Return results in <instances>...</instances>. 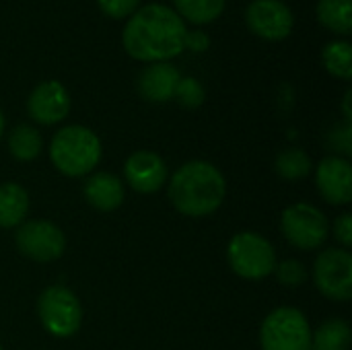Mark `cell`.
Here are the masks:
<instances>
[{"mask_svg":"<svg viewBox=\"0 0 352 350\" xmlns=\"http://www.w3.org/2000/svg\"><path fill=\"white\" fill-rule=\"evenodd\" d=\"M188 27L184 19L165 4L138 8L124 27L122 41L134 60L165 62L186 50Z\"/></svg>","mask_w":352,"mask_h":350,"instance_id":"cell-1","label":"cell"},{"mask_svg":"<svg viewBox=\"0 0 352 350\" xmlns=\"http://www.w3.org/2000/svg\"><path fill=\"white\" fill-rule=\"evenodd\" d=\"M227 184L223 173L206 161L182 165L169 184L171 204L186 217H208L225 200Z\"/></svg>","mask_w":352,"mask_h":350,"instance_id":"cell-2","label":"cell"},{"mask_svg":"<svg viewBox=\"0 0 352 350\" xmlns=\"http://www.w3.org/2000/svg\"><path fill=\"white\" fill-rule=\"evenodd\" d=\"M50 159L60 173L80 177L97 167L101 159V142L97 134L85 126H66L52 138Z\"/></svg>","mask_w":352,"mask_h":350,"instance_id":"cell-3","label":"cell"},{"mask_svg":"<svg viewBox=\"0 0 352 350\" xmlns=\"http://www.w3.org/2000/svg\"><path fill=\"white\" fill-rule=\"evenodd\" d=\"M227 260L231 270L248 281H260L270 276L278 264L272 243L252 231L237 233L229 241Z\"/></svg>","mask_w":352,"mask_h":350,"instance_id":"cell-4","label":"cell"},{"mask_svg":"<svg viewBox=\"0 0 352 350\" xmlns=\"http://www.w3.org/2000/svg\"><path fill=\"white\" fill-rule=\"evenodd\" d=\"M262 350H311V328L295 307H278L266 316L260 328Z\"/></svg>","mask_w":352,"mask_h":350,"instance_id":"cell-5","label":"cell"},{"mask_svg":"<svg viewBox=\"0 0 352 350\" xmlns=\"http://www.w3.org/2000/svg\"><path fill=\"white\" fill-rule=\"evenodd\" d=\"M37 314L45 332L56 338H70L82 322V307L76 295L62 285H52L39 295Z\"/></svg>","mask_w":352,"mask_h":350,"instance_id":"cell-6","label":"cell"},{"mask_svg":"<svg viewBox=\"0 0 352 350\" xmlns=\"http://www.w3.org/2000/svg\"><path fill=\"white\" fill-rule=\"evenodd\" d=\"M280 231L291 245L311 252L326 241L330 225L320 208L307 202H297L283 212Z\"/></svg>","mask_w":352,"mask_h":350,"instance_id":"cell-7","label":"cell"},{"mask_svg":"<svg viewBox=\"0 0 352 350\" xmlns=\"http://www.w3.org/2000/svg\"><path fill=\"white\" fill-rule=\"evenodd\" d=\"M314 283L320 293L332 301H349L352 297V256L349 250H326L314 266Z\"/></svg>","mask_w":352,"mask_h":350,"instance_id":"cell-8","label":"cell"},{"mask_svg":"<svg viewBox=\"0 0 352 350\" xmlns=\"http://www.w3.org/2000/svg\"><path fill=\"white\" fill-rule=\"evenodd\" d=\"M14 241L19 252L33 262H54L64 254L66 248L64 233L50 221L21 223Z\"/></svg>","mask_w":352,"mask_h":350,"instance_id":"cell-9","label":"cell"},{"mask_svg":"<svg viewBox=\"0 0 352 350\" xmlns=\"http://www.w3.org/2000/svg\"><path fill=\"white\" fill-rule=\"evenodd\" d=\"M245 21L252 33L270 41L289 37L295 25L291 8L283 0H254L245 10Z\"/></svg>","mask_w":352,"mask_h":350,"instance_id":"cell-10","label":"cell"},{"mask_svg":"<svg viewBox=\"0 0 352 350\" xmlns=\"http://www.w3.org/2000/svg\"><path fill=\"white\" fill-rule=\"evenodd\" d=\"M27 111L37 124H43V126L58 124L70 111V95L66 87L58 80L39 83L29 95Z\"/></svg>","mask_w":352,"mask_h":350,"instance_id":"cell-11","label":"cell"},{"mask_svg":"<svg viewBox=\"0 0 352 350\" xmlns=\"http://www.w3.org/2000/svg\"><path fill=\"white\" fill-rule=\"evenodd\" d=\"M126 182L140 194H153L167 182V165L153 151H136L124 165Z\"/></svg>","mask_w":352,"mask_h":350,"instance_id":"cell-12","label":"cell"},{"mask_svg":"<svg viewBox=\"0 0 352 350\" xmlns=\"http://www.w3.org/2000/svg\"><path fill=\"white\" fill-rule=\"evenodd\" d=\"M320 194L330 204H349L352 200L351 163L342 157H326L316 171Z\"/></svg>","mask_w":352,"mask_h":350,"instance_id":"cell-13","label":"cell"},{"mask_svg":"<svg viewBox=\"0 0 352 350\" xmlns=\"http://www.w3.org/2000/svg\"><path fill=\"white\" fill-rule=\"evenodd\" d=\"M179 70L169 62H153L138 76V93L151 103H165L173 97L179 83Z\"/></svg>","mask_w":352,"mask_h":350,"instance_id":"cell-14","label":"cell"},{"mask_svg":"<svg viewBox=\"0 0 352 350\" xmlns=\"http://www.w3.org/2000/svg\"><path fill=\"white\" fill-rule=\"evenodd\" d=\"M85 198L91 206H95L97 210L109 212L116 210L122 202H124V184L118 175L101 171L91 175L85 182Z\"/></svg>","mask_w":352,"mask_h":350,"instance_id":"cell-15","label":"cell"},{"mask_svg":"<svg viewBox=\"0 0 352 350\" xmlns=\"http://www.w3.org/2000/svg\"><path fill=\"white\" fill-rule=\"evenodd\" d=\"M29 210V196L19 184H0V227L12 229L23 223Z\"/></svg>","mask_w":352,"mask_h":350,"instance_id":"cell-16","label":"cell"},{"mask_svg":"<svg viewBox=\"0 0 352 350\" xmlns=\"http://www.w3.org/2000/svg\"><path fill=\"white\" fill-rule=\"evenodd\" d=\"M351 326L344 320H326L316 332H311V350H349Z\"/></svg>","mask_w":352,"mask_h":350,"instance_id":"cell-17","label":"cell"},{"mask_svg":"<svg viewBox=\"0 0 352 350\" xmlns=\"http://www.w3.org/2000/svg\"><path fill=\"white\" fill-rule=\"evenodd\" d=\"M318 19L330 31L349 35L352 31V0H320Z\"/></svg>","mask_w":352,"mask_h":350,"instance_id":"cell-18","label":"cell"},{"mask_svg":"<svg viewBox=\"0 0 352 350\" xmlns=\"http://www.w3.org/2000/svg\"><path fill=\"white\" fill-rule=\"evenodd\" d=\"M8 151L16 161H33L41 151V136L33 126L21 124L8 134Z\"/></svg>","mask_w":352,"mask_h":350,"instance_id":"cell-19","label":"cell"},{"mask_svg":"<svg viewBox=\"0 0 352 350\" xmlns=\"http://www.w3.org/2000/svg\"><path fill=\"white\" fill-rule=\"evenodd\" d=\"M322 60L332 76L342 80L352 78V47L346 39L330 41L322 52Z\"/></svg>","mask_w":352,"mask_h":350,"instance_id":"cell-20","label":"cell"},{"mask_svg":"<svg viewBox=\"0 0 352 350\" xmlns=\"http://www.w3.org/2000/svg\"><path fill=\"white\" fill-rule=\"evenodd\" d=\"M173 4L175 12L194 25L214 21L225 8V0H173Z\"/></svg>","mask_w":352,"mask_h":350,"instance_id":"cell-21","label":"cell"},{"mask_svg":"<svg viewBox=\"0 0 352 350\" xmlns=\"http://www.w3.org/2000/svg\"><path fill=\"white\" fill-rule=\"evenodd\" d=\"M274 169L283 179L297 182L311 173V159L301 149H287L278 153L274 161Z\"/></svg>","mask_w":352,"mask_h":350,"instance_id":"cell-22","label":"cell"},{"mask_svg":"<svg viewBox=\"0 0 352 350\" xmlns=\"http://www.w3.org/2000/svg\"><path fill=\"white\" fill-rule=\"evenodd\" d=\"M173 97L179 101V105L194 109V107H200L204 103L206 93H204V87L200 80H196L194 76H184V78H179Z\"/></svg>","mask_w":352,"mask_h":350,"instance_id":"cell-23","label":"cell"},{"mask_svg":"<svg viewBox=\"0 0 352 350\" xmlns=\"http://www.w3.org/2000/svg\"><path fill=\"white\" fill-rule=\"evenodd\" d=\"M274 272L285 287H299L305 283V268L297 260H285L276 264Z\"/></svg>","mask_w":352,"mask_h":350,"instance_id":"cell-24","label":"cell"},{"mask_svg":"<svg viewBox=\"0 0 352 350\" xmlns=\"http://www.w3.org/2000/svg\"><path fill=\"white\" fill-rule=\"evenodd\" d=\"M99 8L111 19H124L136 12L140 0H97Z\"/></svg>","mask_w":352,"mask_h":350,"instance_id":"cell-25","label":"cell"},{"mask_svg":"<svg viewBox=\"0 0 352 350\" xmlns=\"http://www.w3.org/2000/svg\"><path fill=\"white\" fill-rule=\"evenodd\" d=\"M334 237L338 239V243L346 250L352 245V215L344 212L336 219L334 223Z\"/></svg>","mask_w":352,"mask_h":350,"instance_id":"cell-26","label":"cell"},{"mask_svg":"<svg viewBox=\"0 0 352 350\" xmlns=\"http://www.w3.org/2000/svg\"><path fill=\"white\" fill-rule=\"evenodd\" d=\"M210 39L204 31L196 29V31H188L186 33V47L192 50V52H204L208 47Z\"/></svg>","mask_w":352,"mask_h":350,"instance_id":"cell-27","label":"cell"},{"mask_svg":"<svg viewBox=\"0 0 352 350\" xmlns=\"http://www.w3.org/2000/svg\"><path fill=\"white\" fill-rule=\"evenodd\" d=\"M332 144L342 151L344 155H351V122H346L342 128H336V132L332 134Z\"/></svg>","mask_w":352,"mask_h":350,"instance_id":"cell-28","label":"cell"},{"mask_svg":"<svg viewBox=\"0 0 352 350\" xmlns=\"http://www.w3.org/2000/svg\"><path fill=\"white\" fill-rule=\"evenodd\" d=\"M351 97H352V91H346V95H344V118H346V122H351L352 118V111H351Z\"/></svg>","mask_w":352,"mask_h":350,"instance_id":"cell-29","label":"cell"},{"mask_svg":"<svg viewBox=\"0 0 352 350\" xmlns=\"http://www.w3.org/2000/svg\"><path fill=\"white\" fill-rule=\"evenodd\" d=\"M2 134H4V116L0 111V138H2Z\"/></svg>","mask_w":352,"mask_h":350,"instance_id":"cell-30","label":"cell"},{"mask_svg":"<svg viewBox=\"0 0 352 350\" xmlns=\"http://www.w3.org/2000/svg\"><path fill=\"white\" fill-rule=\"evenodd\" d=\"M0 350H2V349H0Z\"/></svg>","mask_w":352,"mask_h":350,"instance_id":"cell-31","label":"cell"}]
</instances>
